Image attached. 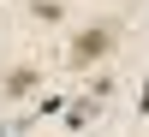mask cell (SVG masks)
Returning <instances> with one entry per match:
<instances>
[{"mask_svg":"<svg viewBox=\"0 0 149 137\" xmlns=\"http://www.w3.org/2000/svg\"><path fill=\"white\" fill-rule=\"evenodd\" d=\"M90 119H95V95H84V102H72V113H66V125H72V131H84Z\"/></svg>","mask_w":149,"mask_h":137,"instance_id":"cell-4","label":"cell"},{"mask_svg":"<svg viewBox=\"0 0 149 137\" xmlns=\"http://www.w3.org/2000/svg\"><path fill=\"white\" fill-rule=\"evenodd\" d=\"M30 6V18H42V24H60L66 18V0H24Z\"/></svg>","mask_w":149,"mask_h":137,"instance_id":"cell-3","label":"cell"},{"mask_svg":"<svg viewBox=\"0 0 149 137\" xmlns=\"http://www.w3.org/2000/svg\"><path fill=\"white\" fill-rule=\"evenodd\" d=\"M113 48H119V18H95V24H84V30L72 36L66 66H72V72H90V66H102Z\"/></svg>","mask_w":149,"mask_h":137,"instance_id":"cell-1","label":"cell"},{"mask_svg":"<svg viewBox=\"0 0 149 137\" xmlns=\"http://www.w3.org/2000/svg\"><path fill=\"white\" fill-rule=\"evenodd\" d=\"M36 90H42V66H30V60L0 72V102H30Z\"/></svg>","mask_w":149,"mask_h":137,"instance_id":"cell-2","label":"cell"},{"mask_svg":"<svg viewBox=\"0 0 149 137\" xmlns=\"http://www.w3.org/2000/svg\"><path fill=\"white\" fill-rule=\"evenodd\" d=\"M137 107H143V113H149V90H143V102H137Z\"/></svg>","mask_w":149,"mask_h":137,"instance_id":"cell-5","label":"cell"}]
</instances>
